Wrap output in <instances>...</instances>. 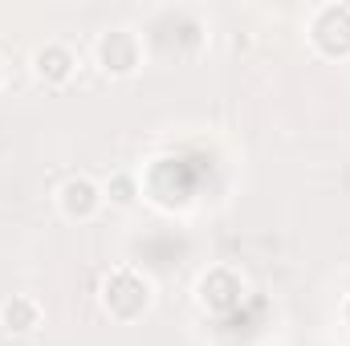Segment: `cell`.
Segmentation results:
<instances>
[{"instance_id":"cell-1","label":"cell","mask_w":350,"mask_h":346,"mask_svg":"<svg viewBox=\"0 0 350 346\" xmlns=\"http://www.w3.org/2000/svg\"><path fill=\"white\" fill-rule=\"evenodd\" d=\"M151 306V281L135 269H114L102 277V310L114 322H135L143 318V310Z\"/></svg>"},{"instance_id":"cell-2","label":"cell","mask_w":350,"mask_h":346,"mask_svg":"<svg viewBox=\"0 0 350 346\" xmlns=\"http://www.w3.org/2000/svg\"><path fill=\"white\" fill-rule=\"evenodd\" d=\"M94 57H98L102 74H110V78H131V74L143 66V41H139V33H131V29H106V33L98 37V45H94Z\"/></svg>"},{"instance_id":"cell-3","label":"cell","mask_w":350,"mask_h":346,"mask_svg":"<svg viewBox=\"0 0 350 346\" xmlns=\"http://www.w3.org/2000/svg\"><path fill=\"white\" fill-rule=\"evenodd\" d=\"M310 41L326 57H347L350 53V4H322L310 16Z\"/></svg>"},{"instance_id":"cell-4","label":"cell","mask_w":350,"mask_h":346,"mask_svg":"<svg viewBox=\"0 0 350 346\" xmlns=\"http://www.w3.org/2000/svg\"><path fill=\"white\" fill-rule=\"evenodd\" d=\"M106 196H102V183H94L90 175H70L62 187H57V208L66 220H94L102 212Z\"/></svg>"},{"instance_id":"cell-5","label":"cell","mask_w":350,"mask_h":346,"mask_svg":"<svg viewBox=\"0 0 350 346\" xmlns=\"http://www.w3.org/2000/svg\"><path fill=\"white\" fill-rule=\"evenodd\" d=\"M241 297H245V281L232 273V269H212V273H204V281H200V306L204 310H212V314H228V310H237L241 306Z\"/></svg>"},{"instance_id":"cell-6","label":"cell","mask_w":350,"mask_h":346,"mask_svg":"<svg viewBox=\"0 0 350 346\" xmlns=\"http://www.w3.org/2000/svg\"><path fill=\"white\" fill-rule=\"evenodd\" d=\"M78 70V53L66 45V41H45L33 49V74L45 82V86H66Z\"/></svg>"},{"instance_id":"cell-7","label":"cell","mask_w":350,"mask_h":346,"mask_svg":"<svg viewBox=\"0 0 350 346\" xmlns=\"http://www.w3.org/2000/svg\"><path fill=\"white\" fill-rule=\"evenodd\" d=\"M41 302L37 297H29V293H12L4 306H0V330L4 334H33L37 326H41Z\"/></svg>"},{"instance_id":"cell-8","label":"cell","mask_w":350,"mask_h":346,"mask_svg":"<svg viewBox=\"0 0 350 346\" xmlns=\"http://www.w3.org/2000/svg\"><path fill=\"white\" fill-rule=\"evenodd\" d=\"M102 196H106L110 204H118V208H131V204L139 200V179L131 172H114L102 183Z\"/></svg>"},{"instance_id":"cell-9","label":"cell","mask_w":350,"mask_h":346,"mask_svg":"<svg viewBox=\"0 0 350 346\" xmlns=\"http://www.w3.org/2000/svg\"><path fill=\"white\" fill-rule=\"evenodd\" d=\"M0 78H4V74H0Z\"/></svg>"}]
</instances>
